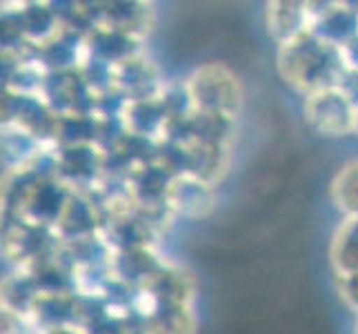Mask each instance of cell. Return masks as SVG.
<instances>
[{"label":"cell","mask_w":358,"mask_h":334,"mask_svg":"<svg viewBox=\"0 0 358 334\" xmlns=\"http://www.w3.org/2000/svg\"><path fill=\"white\" fill-rule=\"evenodd\" d=\"M338 90L358 107V69L348 67V71H345V76H343L341 83H338Z\"/></svg>","instance_id":"cb8c5ba5"},{"label":"cell","mask_w":358,"mask_h":334,"mask_svg":"<svg viewBox=\"0 0 358 334\" xmlns=\"http://www.w3.org/2000/svg\"><path fill=\"white\" fill-rule=\"evenodd\" d=\"M303 114L307 127L325 139H341V136L354 134L356 105L338 88L305 96Z\"/></svg>","instance_id":"3957f363"},{"label":"cell","mask_w":358,"mask_h":334,"mask_svg":"<svg viewBox=\"0 0 358 334\" xmlns=\"http://www.w3.org/2000/svg\"><path fill=\"white\" fill-rule=\"evenodd\" d=\"M329 263L336 277H348L358 272V216L345 218L336 228L329 243Z\"/></svg>","instance_id":"e0dca14e"},{"label":"cell","mask_w":358,"mask_h":334,"mask_svg":"<svg viewBox=\"0 0 358 334\" xmlns=\"http://www.w3.org/2000/svg\"><path fill=\"white\" fill-rule=\"evenodd\" d=\"M98 25L143 41L152 32L154 7L150 3H105L98 9Z\"/></svg>","instance_id":"7c38bea8"},{"label":"cell","mask_w":358,"mask_h":334,"mask_svg":"<svg viewBox=\"0 0 358 334\" xmlns=\"http://www.w3.org/2000/svg\"><path fill=\"white\" fill-rule=\"evenodd\" d=\"M147 305V334H196L194 305L185 303H152L143 294Z\"/></svg>","instance_id":"2e32d148"},{"label":"cell","mask_w":358,"mask_h":334,"mask_svg":"<svg viewBox=\"0 0 358 334\" xmlns=\"http://www.w3.org/2000/svg\"><path fill=\"white\" fill-rule=\"evenodd\" d=\"M38 334H85L83 328L78 326H63V328H52V330H43Z\"/></svg>","instance_id":"484cf974"},{"label":"cell","mask_w":358,"mask_h":334,"mask_svg":"<svg viewBox=\"0 0 358 334\" xmlns=\"http://www.w3.org/2000/svg\"><path fill=\"white\" fill-rule=\"evenodd\" d=\"M329 199L345 218L358 216V158L338 167L329 183Z\"/></svg>","instance_id":"d6986e66"},{"label":"cell","mask_w":358,"mask_h":334,"mask_svg":"<svg viewBox=\"0 0 358 334\" xmlns=\"http://www.w3.org/2000/svg\"><path fill=\"white\" fill-rule=\"evenodd\" d=\"M11 16L18 22V29L22 34L24 43H29L34 47L45 45L63 29V20H60L56 5L24 3L16 14H11Z\"/></svg>","instance_id":"5bb4252c"},{"label":"cell","mask_w":358,"mask_h":334,"mask_svg":"<svg viewBox=\"0 0 358 334\" xmlns=\"http://www.w3.org/2000/svg\"><path fill=\"white\" fill-rule=\"evenodd\" d=\"M114 85L127 101H152V98H160L167 81H163L150 58L138 54L127 63L114 67Z\"/></svg>","instance_id":"52a82bcc"},{"label":"cell","mask_w":358,"mask_h":334,"mask_svg":"<svg viewBox=\"0 0 358 334\" xmlns=\"http://www.w3.org/2000/svg\"><path fill=\"white\" fill-rule=\"evenodd\" d=\"M276 69L289 88L305 96L338 88L348 71L343 49L318 39L314 32L299 36L296 41L278 45Z\"/></svg>","instance_id":"6da1fadb"},{"label":"cell","mask_w":358,"mask_h":334,"mask_svg":"<svg viewBox=\"0 0 358 334\" xmlns=\"http://www.w3.org/2000/svg\"><path fill=\"white\" fill-rule=\"evenodd\" d=\"M218 205L216 185L192 174H178L169 185L167 207L174 216L182 218H207Z\"/></svg>","instance_id":"5b68a950"},{"label":"cell","mask_w":358,"mask_h":334,"mask_svg":"<svg viewBox=\"0 0 358 334\" xmlns=\"http://www.w3.org/2000/svg\"><path fill=\"white\" fill-rule=\"evenodd\" d=\"M265 27L278 45L296 41L299 36L312 29V9L310 3L296 0H278L265 7Z\"/></svg>","instance_id":"ba28073f"},{"label":"cell","mask_w":358,"mask_h":334,"mask_svg":"<svg viewBox=\"0 0 358 334\" xmlns=\"http://www.w3.org/2000/svg\"><path fill=\"white\" fill-rule=\"evenodd\" d=\"M338 294L343 303L358 314V272L348 277H338Z\"/></svg>","instance_id":"603a6c76"},{"label":"cell","mask_w":358,"mask_h":334,"mask_svg":"<svg viewBox=\"0 0 358 334\" xmlns=\"http://www.w3.org/2000/svg\"><path fill=\"white\" fill-rule=\"evenodd\" d=\"M85 334H129L127 326L122 323V319L116 310H112L109 314H105L103 319L94 321L92 326L83 328Z\"/></svg>","instance_id":"44dd1931"},{"label":"cell","mask_w":358,"mask_h":334,"mask_svg":"<svg viewBox=\"0 0 358 334\" xmlns=\"http://www.w3.org/2000/svg\"><path fill=\"white\" fill-rule=\"evenodd\" d=\"M189 167L187 174L199 176L207 183L216 185L227 174L229 167V147L223 145H187Z\"/></svg>","instance_id":"ac0fdd59"},{"label":"cell","mask_w":358,"mask_h":334,"mask_svg":"<svg viewBox=\"0 0 358 334\" xmlns=\"http://www.w3.org/2000/svg\"><path fill=\"white\" fill-rule=\"evenodd\" d=\"M101 230H103V214L98 205L85 192L73 190L63 212V218L56 225L58 237L63 239V243H71V241L94 237V234H101Z\"/></svg>","instance_id":"9c48e42d"},{"label":"cell","mask_w":358,"mask_h":334,"mask_svg":"<svg viewBox=\"0 0 358 334\" xmlns=\"http://www.w3.org/2000/svg\"><path fill=\"white\" fill-rule=\"evenodd\" d=\"M58 176L76 192L92 190L105 174V152L98 145L54 147Z\"/></svg>","instance_id":"277c9868"},{"label":"cell","mask_w":358,"mask_h":334,"mask_svg":"<svg viewBox=\"0 0 358 334\" xmlns=\"http://www.w3.org/2000/svg\"><path fill=\"white\" fill-rule=\"evenodd\" d=\"M312 29L318 39L338 49L348 47L358 36L356 3H310Z\"/></svg>","instance_id":"8992f818"},{"label":"cell","mask_w":358,"mask_h":334,"mask_svg":"<svg viewBox=\"0 0 358 334\" xmlns=\"http://www.w3.org/2000/svg\"><path fill=\"white\" fill-rule=\"evenodd\" d=\"M120 120L127 134L158 143L165 136L169 116L160 98H152V101H127Z\"/></svg>","instance_id":"4fadbf2b"},{"label":"cell","mask_w":358,"mask_h":334,"mask_svg":"<svg viewBox=\"0 0 358 334\" xmlns=\"http://www.w3.org/2000/svg\"><path fill=\"white\" fill-rule=\"evenodd\" d=\"M356 334H358V326H356Z\"/></svg>","instance_id":"83f0119b"},{"label":"cell","mask_w":358,"mask_h":334,"mask_svg":"<svg viewBox=\"0 0 358 334\" xmlns=\"http://www.w3.org/2000/svg\"><path fill=\"white\" fill-rule=\"evenodd\" d=\"M194 111L236 120L245 105L241 78L223 63H205L185 78Z\"/></svg>","instance_id":"7a4b0ae2"},{"label":"cell","mask_w":358,"mask_h":334,"mask_svg":"<svg viewBox=\"0 0 358 334\" xmlns=\"http://www.w3.org/2000/svg\"><path fill=\"white\" fill-rule=\"evenodd\" d=\"M163 258H160L154 247H141V250H129L114 254L112 258V272L118 281L134 290H143L156 272L163 267Z\"/></svg>","instance_id":"9a60e30c"},{"label":"cell","mask_w":358,"mask_h":334,"mask_svg":"<svg viewBox=\"0 0 358 334\" xmlns=\"http://www.w3.org/2000/svg\"><path fill=\"white\" fill-rule=\"evenodd\" d=\"M354 134L358 136V107H356V123H354Z\"/></svg>","instance_id":"4316f807"},{"label":"cell","mask_w":358,"mask_h":334,"mask_svg":"<svg viewBox=\"0 0 358 334\" xmlns=\"http://www.w3.org/2000/svg\"><path fill=\"white\" fill-rule=\"evenodd\" d=\"M152 303H185L194 305V279L187 270L174 263H163L156 274L141 290Z\"/></svg>","instance_id":"8fae6325"},{"label":"cell","mask_w":358,"mask_h":334,"mask_svg":"<svg viewBox=\"0 0 358 334\" xmlns=\"http://www.w3.org/2000/svg\"><path fill=\"white\" fill-rule=\"evenodd\" d=\"M138 54H143V41L134 36L105 27V25H96L87 34V56L101 63L118 67Z\"/></svg>","instance_id":"30bf717a"},{"label":"cell","mask_w":358,"mask_h":334,"mask_svg":"<svg viewBox=\"0 0 358 334\" xmlns=\"http://www.w3.org/2000/svg\"><path fill=\"white\" fill-rule=\"evenodd\" d=\"M343 56H345V60H348V67L358 69V36L348 47H343Z\"/></svg>","instance_id":"d4e9b609"},{"label":"cell","mask_w":358,"mask_h":334,"mask_svg":"<svg viewBox=\"0 0 358 334\" xmlns=\"http://www.w3.org/2000/svg\"><path fill=\"white\" fill-rule=\"evenodd\" d=\"M38 294H41V290L36 286L34 277L22 267H16L14 274L5 277V281H3V307L14 310L18 314L29 316L36 299H38Z\"/></svg>","instance_id":"ffe728a7"},{"label":"cell","mask_w":358,"mask_h":334,"mask_svg":"<svg viewBox=\"0 0 358 334\" xmlns=\"http://www.w3.org/2000/svg\"><path fill=\"white\" fill-rule=\"evenodd\" d=\"M3 334H38L29 316L3 307Z\"/></svg>","instance_id":"7402d4cb"}]
</instances>
